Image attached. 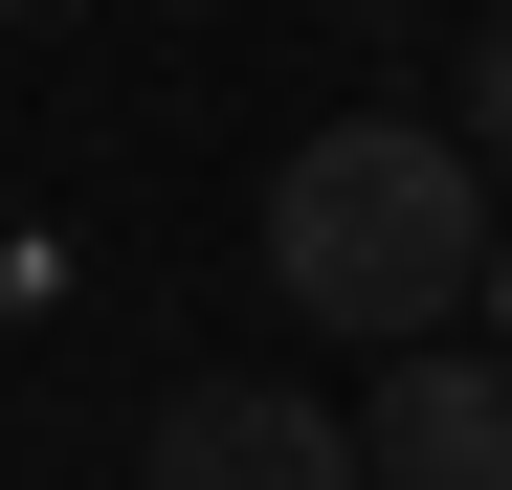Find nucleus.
Here are the masks:
<instances>
[{
  "instance_id": "nucleus-1",
  "label": "nucleus",
  "mask_w": 512,
  "mask_h": 490,
  "mask_svg": "<svg viewBox=\"0 0 512 490\" xmlns=\"http://www.w3.org/2000/svg\"><path fill=\"white\" fill-rule=\"evenodd\" d=\"M490 156L468 134H423V112H334V134H290V179H268V290L312 312V335H357V357H401V335H446V312L490 290Z\"/></svg>"
},
{
  "instance_id": "nucleus-2",
  "label": "nucleus",
  "mask_w": 512,
  "mask_h": 490,
  "mask_svg": "<svg viewBox=\"0 0 512 490\" xmlns=\"http://www.w3.org/2000/svg\"><path fill=\"white\" fill-rule=\"evenodd\" d=\"M156 490H379V468H357V401H312V379H179Z\"/></svg>"
},
{
  "instance_id": "nucleus-3",
  "label": "nucleus",
  "mask_w": 512,
  "mask_h": 490,
  "mask_svg": "<svg viewBox=\"0 0 512 490\" xmlns=\"http://www.w3.org/2000/svg\"><path fill=\"white\" fill-rule=\"evenodd\" d=\"M357 468H379V490H512V357L401 335L379 401H357Z\"/></svg>"
},
{
  "instance_id": "nucleus-4",
  "label": "nucleus",
  "mask_w": 512,
  "mask_h": 490,
  "mask_svg": "<svg viewBox=\"0 0 512 490\" xmlns=\"http://www.w3.org/2000/svg\"><path fill=\"white\" fill-rule=\"evenodd\" d=\"M468 156L512 179V0H490V45H468Z\"/></svg>"
},
{
  "instance_id": "nucleus-5",
  "label": "nucleus",
  "mask_w": 512,
  "mask_h": 490,
  "mask_svg": "<svg viewBox=\"0 0 512 490\" xmlns=\"http://www.w3.org/2000/svg\"><path fill=\"white\" fill-rule=\"evenodd\" d=\"M468 312H490V357H512V223H490V290H468Z\"/></svg>"
},
{
  "instance_id": "nucleus-6",
  "label": "nucleus",
  "mask_w": 512,
  "mask_h": 490,
  "mask_svg": "<svg viewBox=\"0 0 512 490\" xmlns=\"http://www.w3.org/2000/svg\"><path fill=\"white\" fill-rule=\"evenodd\" d=\"M0 23H23V0H0Z\"/></svg>"
}]
</instances>
